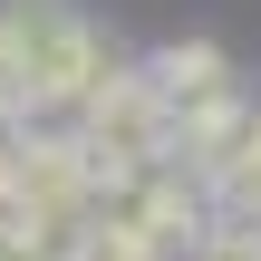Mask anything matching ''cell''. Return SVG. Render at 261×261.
Here are the masks:
<instances>
[{"instance_id": "obj_5", "label": "cell", "mask_w": 261, "mask_h": 261, "mask_svg": "<svg viewBox=\"0 0 261 261\" xmlns=\"http://www.w3.org/2000/svg\"><path fill=\"white\" fill-rule=\"evenodd\" d=\"M184 261H261V223H232V213H213V232H203Z\"/></svg>"}, {"instance_id": "obj_4", "label": "cell", "mask_w": 261, "mask_h": 261, "mask_svg": "<svg viewBox=\"0 0 261 261\" xmlns=\"http://www.w3.org/2000/svg\"><path fill=\"white\" fill-rule=\"evenodd\" d=\"M203 194H213V213H232V223H261V97L242 107V126L223 136V155L203 165Z\"/></svg>"}, {"instance_id": "obj_6", "label": "cell", "mask_w": 261, "mask_h": 261, "mask_svg": "<svg viewBox=\"0 0 261 261\" xmlns=\"http://www.w3.org/2000/svg\"><path fill=\"white\" fill-rule=\"evenodd\" d=\"M0 261H29V252H19V242H10V232H0Z\"/></svg>"}, {"instance_id": "obj_2", "label": "cell", "mask_w": 261, "mask_h": 261, "mask_svg": "<svg viewBox=\"0 0 261 261\" xmlns=\"http://www.w3.org/2000/svg\"><path fill=\"white\" fill-rule=\"evenodd\" d=\"M145 77H155V97H165V136H174V155L203 174V165L223 155V136L242 126V107H252L242 68H232L213 39H174V48L145 58Z\"/></svg>"}, {"instance_id": "obj_3", "label": "cell", "mask_w": 261, "mask_h": 261, "mask_svg": "<svg viewBox=\"0 0 261 261\" xmlns=\"http://www.w3.org/2000/svg\"><path fill=\"white\" fill-rule=\"evenodd\" d=\"M68 136H77V155L97 165V174H116V165H145V155H174V136H165V97H155V77H145V58H107V77L58 116Z\"/></svg>"}, {"instance_id": "obj_1", "label": "cell", "mask_w": 261, "mask_h": 261, "mask_svg": "<svg viewBox=\"0 0 261 261\" xmlns=\"http://www.w3.org/2000/svg\"><path fill=\"white\" fill-rule=\"evenodd\" d=\"M107 39L77 0H0V97L29 126H58L97 77H107Z\"/></svg>"}]
</instances>
